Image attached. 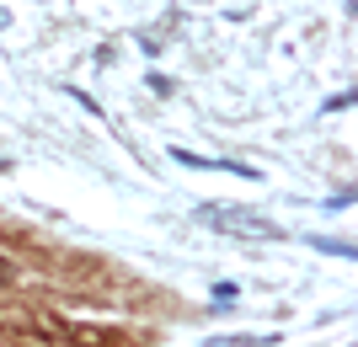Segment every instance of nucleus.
Returning a JSON list of instances; mask_svg holds the SVG:
<instances>
[{
  "instance_id": "nucleus-1",
  "label": "nucleus",
  "mask_w": 358,
  "mask_h": 347,
  "mask_svg": "<svg viewBox=\"0 0 358 347\" xmlns=\"http://www.w3.org/2000/svg\"><path fill=\"white\" fill-rule=\"evenodd\" d=\"M198 219L209 230H230V235H262V241H284V230L273 225V219H262V214L252 209H236V203H203L198 209Z\"/></svg>"
},
{
  "instance_id": "nucleus-2",
  "label": "nucleus",
  "mask_w": 358,
  "mask_h": 347,
  "mask_svg": "<svg viewBox=\"0 0 358 347\" xmlns=\"http://www.w3.org/2000/svg\"><path fill=\"white\" fill-rule=\"evenodd\" d=\"M182 166H193V171H236V177H257L252 166H236V161H209V155H193V150H177Z\"/></svg>"
},
{
  "instance_id": "nucleus-3",
  "label": "nucleus",
  "mask_w": 358,
  "mask_h": 347,
  "mask_svg": "<svg viewBox=\"0 0 358 347\" xmlns=\"http://www.w3.org/2000/svg\"><path fill=\"white\" fill-rule=\"evenodd\" d=\"M315 251H331V257H353V246H348V241H331V235H321V241H315Z\"/></svg>"
},
{
  "instance_id": "nucleus-4",
  "label": "nucleus",
  "mask_w": 358,
  "mask_h": 347,
  "mask_svg": "<svg viewBox=\"0 0 358 347\" xmlns=\"http://www.w3.org/2000/svg\"><path fill=\"white\" fill-rule=\"evenodd\" d=\"M6 283H16V267H11V257H0V288Z\"/></svg>"
},
{
  "instance_id": "nucleus-5",
  "label": "nucleus",
  "mask_w": 358,
  "mask_h": 347,
  "mask_svg": "<svg viewBox=\"0 0 358 347\" xmlns=\"http://www.w3.org/2000/svg\"><path fill=\"white\" fill-rule=\"evenodd\" d=\"M0 171H6V161H0Z\"/></svg>"
}]
</instances>
